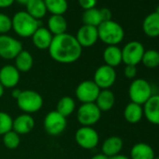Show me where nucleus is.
Returning a JSON list of instances; mask_svg holds the SVG:
<instances>
[{
    "mask_svg": "<svg viewBox=\"0 0 159 159\" xmlns=\"http://www.w3.org/2000/svg\"><path fill=\"white\" fill-rule=\"evenodd\" d=\"M49 54L55 62L60 64H72L80 59L83 48L75 36L65 33L54 36L48 49Z\"/></svg>",
    "mask_w": 159,
    "mask_h": 159,
    "instance_id": "f257e3e1",
    "label": "nucleus"
},
{
    "mask_svg": "<svg viewBox=\"0 0 159 159\" xmlns=\"http://www.w3.org/2000/svg\"><path fill=\"white\" fill-rule=\"evenodd\" d=\"M98 39L108 46H117L125 38V30L120 24L110 20L98 26Z\"/></svg>",
    "mask_w": 159,
    "mask_h": 159,
    "instance_id": "f03ea898",
    "label": "nucleus"
},
{
    "mask_svg": "<svg viewBox=\"0 0 159 159\" xmlns=\"http://www.w3.org/2000/svg\"><path fill=\"white\" fill-rule=\"evenodd\" d=\"M11 24L13 31L22 38H31L39 27V21L24 11H18L13 15Z\"/></svg>",
    "mask_w": 159,
    "mask_h": 159,
    "instance_id": "7ed1b4c3",
    "label": "nucleus"
},
{
    "mask_svg": "<svg viewBox=\"0 0 159 159\" xmlns=\"http://www.w3.org/2000/svg\"><path fill=\"white\" fill-rule=\"evenodd\" d=\"M128 96L130 102L143 106L152 96V89L150 83L145 79H135L129 85Z\"/></svg>",
    "mask_w": 159,
    "mask_h": 159,
    "instance_id": "20e7f679",
    "label": "nucleus"
},
{
    "mask_svg": "<svg viewBox=\"0 0 159 159\" xmlns=\"http://www.w3.org/2000/svg\"><path fill=\"white\" fill-rule=\"evenodd\" d=\"M16 101L19 109L27 114L39 111L43 106L42 97L34 90L22 91Z\"/></svg>",
    "mask_w": 159,
    "mask_h": 159,
    "instance_id": "39448f33",
    "label": "nucleus"
},
{
    "mask_svg": "<svg viewBox=\"0 0 159 159\" xmlns=\"http://www.w3.org/2000/svg\"><path fill=\"white\" fill-rule=\"evenodd\" d=\"M101 118V111L95 103L82 104L77 110V120L83 126H93Z\"/></svg>",
    "mask_w": 159,
    "mask_h": 159,
    "instance_id": "423d86ee",
    "label": "nucleus"
},
{
    "mask_svg": "<svg viewBox=\"0 0 159 159\" xmlns=\"http://www.w3.org/2000/svg\"><path fill=\"white\" fill-rule=\"evenodd\" d=\"M145 49L142 43L137 40H132L126 43L122 49L123 63L125 66H136L141 63Z\"/></svg>",
    "mask_w": 159,
    "mask_h": 159,
    "instance_id": "0eeeda50",
    "label": "nucleus"
},
{
    "mask_svg": "<svg viewBox=\"0 0 159 159\" xmlns=\"http://www.w3.org/2000/svg\"><path fill=\"white\" fill-rule=\"evenodd\" d=\"M23 44L20 40L9 36L0 35V57L11 60L23 51Z\"/></svg>",
    "mask_w": 159,
    "mask_h": 159,
    "instance_id": "6e6552de",
    "label": "nucleus"
},
{
    "mask_svg": "<svg viewBox=\"0 0 159 159\" xmlns=\"http://www.w3.org/2000/svg\"><path fill=\"white\" fill-rule=\"evenodd\" d=\"M75 140L80 147L86 150L94 149L99 142V136L92 126H82L75 133Z\"/></svg>",
    "mask_w": 159,
    "mask_h": 159,
    "instance_id": "1a4fd4ad",
    "label": "nucleus"
},
{
    "mask_svg": "<svg viewBox=\"0 0 159 159\" xmlns=\"http://www.w3.org/2000/svg\"><path fill=\"white\" fill-rule=\"evenodd\" d=\"M117 74L115 68L102 65L97 68L94 74V83L98 86L100 90L110 89L116 82Z\"/></svg>",
    "mask_w": 159,
    "mask_h": 159,
    "instance_id": "9d476101",
    "label": "nucleus"
},
{
    "mask_svg": "<svg viewBox=\"0 0 159 159\" xmlns=\"http://www.w3.org/2000/svg\"><path fill=\"white\" fill-rule=\"evenodd\" d=\"M43 126L44 130L50 136H58L62 134L66 127V118L56 111H52L45 116Z\"/></svg>",
    "mask_w": 159,
    "mask_h": 159,
    "instance_id": "9b49d317",
    "label": "nucleus"
},
{
    "mask_svg": "<svg viewBox=\"0 0 159 159\" xmlns=\"http://www.w3.org/2000/svg\"><path fill=\"white\" fill-rule=\"evenodd\" d=\"M100 89L98 86L94 83V81H84L80 83L76 88L75 95L79 101H81L83 104L84 103H95Z\"/></svg>",
    "mask_w": 159,
    "mask_h": 159,
    "instance_id": "f8f14e48",
    "label": "nucleus"
},
{
    "mask_svg": "<svg viewBox=\"0 0 159 159\" xmlns=\"http://www.w3.org/2000/svg\"><path fill=\"white\" fill-rule=\"evenodd\" d=\"M75 38L82 48L92 47L98 40V27L84 25L79 28Z\"/></svg>",
    "mask_w": 159,
    "mask_h": 159,
    "instance_id": "ddd939ff",
    "label": "nucleus"
},
{
    "mask_svg": "<svg viewBox=\"0 0 159 159\" xmlns=\"http://www.w3.org/2000/svg\"><path fill=\"white\" fill-rule=\"evenodd\" d=\"M20 81V71L12 65H6L0 69V83L5 88H14Z\"/></svg>",
    "mask_w": 159,
    "mask_h": 159,
    "instance_id": "4468645a",
    "label": "nucleus"
},
{
    "mask_svg": "<svg viewBox=\"0 0 159 159\" xmlns=\"http://www.w3.org/2000/svg\"><path fill=\"white\" fill-rule=\"evenodd\" d=\"M143 114L150 124L159 125V95H152L143 105Z\"/></svg>",
    "mask_w": 159,
    "mask_h": 159,
    "instance_id": "2eb2a0df",
    "label": "nucleus"
},
{
    "mask_svg": "<svg viewBox=\"0 0 159 159\" xmlns=\"http://www.w3.org/2000/svg\"><path fill=\"white\" fill-rule=\"evenodd\" d=\"M35 126L34 118L31 114L24 113L16 117L12 122V130L19 135L28 134L33 130Z\"/></svg>",
    "mask_w": 159,
    "mask_h": 159,
    "instance_id": "dca6fc26",
    "label": "nucleus"
},
{
    "mask_svg": "<svg viewBox=\"0 0 159 159\" xmlns=\"http://www.w3.org/2000/svg\"><path fill=\"white\" fill-rule=\"evenodd\" d=\"M31 38L36 48L39 50H47L51 46L53 36L48 30V28L39 26Z\"/></svg>",
    "mask_w": 159,
    "mask_h": 159,
    "instance_id": "f3484780",
    "label": "nucleus"
},
{
    "mask_svg": "<svg viewBox=\"0 0 159 159\" xmlns=\"http://www.w3.org/2000/svg\"><path fill=\"white\" fill-rule=\"evenodd\" d=\"M124 146L123 139L118 136H111L106 139L101 146L102 153L107 155L109 158L117 155L121 152Z\"/></svg>",
    "mask_w": 159,
    "mask_h": 159,
    "instance_id": "a211bd4d",
    "label": "nucleus"
},
{
    "mask_svg": "<svg viewBox=\"0 0 159 159\" xmlns=\"http://www.w3.org/2000/svg\"><path fill=\"white\" fill-rule=\"evenodd\" d=\"M142 30L149 38L159 37V14L156 12L148 14L142 22Z\"/></svg>",
    "mask_w": 159,
    "mask_h": 159,
    "instance_id": "6ab92c4d",
    "label": "nucleus"
},
{
    "mask_svg": "<svg viewBox=\"0 0 159 159\" xmlns=\"http://www.w3.org/2000/svg\"><path fill=\"white\" fill-rule=\"evenodd\" d=\"M154 157L153 148L145 142H138L130 150V159H153Z\"/></svg>",
    "mask_w": 159,
    "mask_h": 159,
    "instance_id": "aec40b11",
    "label": "nucleus"
},
{
    "mask_svg": "<svg viewBox=\"0 0 159 159\" xmlns=\"http://www.w3.org/2000/svg\"><path fill=\"white\" fill-rule=\"evenodd\" d=\"M124 117L125 121L129 124L135 125L139 123L141 119L144 117L143 106L133 102H129L124 110Z\"/></svg>",
    "mask_w": 159,
    "mask_h": 159,
    "instance_id": "412c9836",
    "label": "nucleus"
},
{
    "mask_svg": "<svg viewBox=\"0 0 159 159\" xmlns=\"http://www.w3.org/2000/svg\"><path fill=\"white\" fill-rule=\"evenodd\" d=\"M103 60L105 65L111 67H116L123 63L122 49L118 46H107L103 52Z\"/></svg>",
    "mask_w": 159,
    "mask_h": 159,
    "instance_id": "4be33fe9",
    "label": "nucleus"
},
{
    "mask_svg": "<svg viewBox=\"0 0 159 159\" xmlns=\"http://www.w3.org/2000/svg\"><path fill=\"white\" fill-rule=\"evenodd\" d=\"M95 104L100 110V111H108L111 110L115 104V96L110 89L100 90Z\"/></svg>",
    "mask_w": 159,
    "mask_h": 159,
    "instance_id": "5701e85b",
    "label": "nucleus"
},
{
    "mask_svg": "<svg viewBox=\"0 0 159 159\" xmlns=\"http://www.w3.org/2000/svg\"><path fill=\"white\" fill-rule=\"evenodd\" d=\"M67 22L63 15H52L48 20V30L52 36H58L66 33Z\"/></svg>",
    "mask_w": 159,
    "mask_h": 159,
    "instance_id": "b1692460",
    "label": "nucleus"
},
{
    "mask_svg": "<svg viewBox=\"0 0 159 159\" xmlns=\"http://www.w3.org/2000/svg\"><path fill=\"white\" fill-rule=\"evenodd\" d=\"M25 11L38 21L45 17L48 12L44 0H28V2L25 4Z\"/></svg>",
    "mask_w": 159,
    "mask_h": 159,
    "instance_id": "393cba45",
    "label": "nucleus"
},
{
    "mask_svg": "<svg viewBox=\"0 0 159 159\" xmlns=\"http://www.w3.org/2000/svg\"><path fill=\"white\" fill-rule=\"evenodd\" d=\"M15 65L14 66L20 72H28L33 67L34 59L32 54L25 50H23L14 59Z\"/></svg>",
    "mask_w": 159,
    "mask_h": 159,
    "instance_id": "a878e982",
    "label": "nucleus"
},
{
    "mask_svg": "<svg viewBox=\"0 0 159 159\" xmlns=\"http://www.w3.org/2000/svg\"><path fill=\"white\" fill-rule=\"evenodd\" d=\"M47 11L52 15H64L67 9V0H44Z\"/></svg>",
    "mask_w": 159,
    "mask_h": 159,
    "instance_id": "bb28decb",
    "label": "nucleus"
},
{
    "mask_svg": "<svg viewBox=\"0 0 159 159\" xmlns=\"http://www.w3.org/2000/svg\"><path fill=\"white\" fill-rule=\"evenodd\" d=\"M75 109H76L75 100L71 97H63L58 101L55 111L66 118L67 116H70L74 112Z\"/></svg>",
    "mask_w": 159,
    "mask_h": 159,
    "instance_id": "cd10ccee",
    "label": "nucleus"
},
{
    "mask_svg": "<svg viewBox=\"0 0 159 159\" xmlns=\"http://www.w3.org/2000/svg\"><path fill=\"white\" fill-rule=\"evenodd\" d=\"M82 21L84 25L95 27H98L103 22L100 15V11L96 8L84 11L82 16Z\"/></svg>",
    "mask_w": 159,
    "mask_h": 159,
    "instance_id": "c85d7f7f",
    "label": "nucleus"
},
{
    "mask_svg": "<svg viewBox=\"0 0 159 159\" xmlns=\"http://www.w3.org/2000/svg\"><path fill=\"white\" fill-rule=\"evenodd\" d=\"M141 63L149 69H153L159 66V52L153 49L145 50Z\"/></svg>",
    "mask_w": 159,
    "mask_h": 159,
    "instance_id": "c756f323",
    "label": "nucleus"
},
{
    "mask_svg": "<svg viewBox=\"0 0 159 159\" xmlns=\"http://www.w3.org/2000/svg\"><path fill=\"white\" fill-rule=\"evenodd\" d=\"M3 143L8 149H16L21 143L20 135L15 131L11 130L5 135H3Z\"/></svg>",
    "mask_w": 159,
    "mask_h": 159,
    "instance_id": "7c9ffc66",
    "label": "nucleus"
},
{
    "mask_svg": "<svg viewBox=\"0 0 159 159\" xmlns=\"http://www.w3.org/2000/svg\"><path fill=\"white\" fill-rule=\"evenodd\" d=\"M12 122L13 119L9 113L0 111V136H3L12 130Z\"/></svg>",
    "mask_w": 159,
    "mask_h": 159,
    "instance_id": "2f4dec72",
    "label": "nucleus"
},
{
    "mask_svg": "<svg viewBox=\"0 0 159 159\" xmlns=\"http://www.w3.org/2000/svg\"><path fill=\"white\" fill-rule=\"evenodd\" d=\"M12 29L11 18L4 13H0V35H6Z\"/></svg>",
    "mask_w": 159,
    "mask_h": 159,
    "instance_id": "473e14b6",
    "label": "nucleus"
},
{
    "mask_svg": "<svg viewBox=\"0 0 159 159\" xmlns=\"http://www.w3.org/2000/svg\"><path fill=\"white\" fill-rule=\"evenodd\" d=\"M138 73V69L136 66H125V69H124V74L127 79H135Z\"/></svg>",
    "mask_w": 159,
    "mask_h": 159,
    "instance_id": "72a5a7b5",
    "label": "nucleus"
},
{
    "mask_svg": "<svg viewBox=\"0 0 159 159\" xmlns=\"http://www.w3.org/2000/svg\"><path fill=\"white\" fill-rule=\"evenodd\" d=\"M97 2V0H79V5L84 11H87L96 8Z\"/></svg>",
    "mask_w": 159,
    "mask_h": 159,
    "instance_id": "f704fd0d",
    "label": "nucleus"
},
{
    "mask_svg": "<svg viewBox=\"0 0 159 159\" xmlns=\"http://www.w3.org/2000/svg\"><path fill=\"white\" fill-rule=\"evenodd\" d=\"M99 11H100V15H101V18H102V21L103 22L111 20L112 14H111V11L110 9H108V8H102Z\"/></svg>",
    "mask_w": 159,
    "mask_h": 159,
    "instance_id": "c9c22d12",
    "label": "nucleus"
},
{
    "mask_svg": "<svg viewBox=\"0 0 159 159\" xmlns=\"http://www.w3.org/2000/svg\"><path fill=\"white\" fill-rule=\"evenodd\" d=\"M14 2V0H0V9H7L12 6Z\"/></svg>",
    "mask_w": 159,
    "mask_h": 159,
    "instance_id": "e433bc0d",
    "label": "nucleus"
},
{
    "mask_svg": "<svg viewBox=\"0 0 159 159\" xmlns=\"http://www.w3.org/2000/svg\"><path fill=\"white\" fill-rule=\"evenodd\" d=\"M21 93H22V90H20V89H13L12 90V92H11V97L13 98H15V99H17L18 98H19V96L21 95Z\"/></svg>",
    "mask_w": 159,
    "mask_h": 159,
    "instance_id": "4c0bfd02",
    "label": "nucleus"
},
{
    "mask_svg": "<svg viewBox=\"0 0 159 159\" xmlns=\"http://www.w3.org/2000/svg\"><path fill=\"white\" fill-rule=\"evenodd\" d=\"M91 159H109V157L101 152V153H98V154L94 155Z\"/></svg>",
    "mask_w": 159,
    "mask_h": 159,
    "instance_id": "58836bf2",
    "label": "nucleus"
},
{
    "mask_svg": "<svg viewBox=\"0 0 159 159\" xmlns=\"http://www.w3.org/2000/svg\"><path fill=\"white\" fill-rule=\"evenodd\" d=\"M109 159H130L128 156H126V155H124V154H121V153H119V154H117V155H114V156H112V157H110Z\"/></svg>",
    "mask_w": 159,
    "mask_h": 159,
    "instance_id": "ea45409f",
    "label": "nucleus"
},
{
    "mask_svg": "<svg viewBox=\"0 0 159 159\" xmlns=\"http://www.w3.org/2000/svg\"><path fill=\"white\" fill-rule=\"evenodd\" d=\"M4 92H5V87L1 84V83H0V98L3 97Z\"/></svg>",
    "mask_w": 159,
    "mask_h": 159,
    "instance_id": "a19ab883",
    "label": "nucleus"
},
{
    "mask_svg": "<svg viewBox=\"0 0 159 159\" xmlns=\"http://www.w3.org/2000/svg\"><path fill=\"white\" fill-rule=\"evenodd\" d=\"M14 1L18 2V3L21 4V5H25V4L28 2V0H14Z\"/></svg>",
    "mask_w": 159,
    "mask_h": 159,
    "instance_id": "79ce46f5",
    "label": "nucleus"
},
{
    "mask_svg": "<svg viewBox=\"0 0 159 159\" xmlns=\"http://www.w3.org/2000/svg\"><path fill=\"white\" fill-rule=\"evenodd\" d=\"M155 12H156L157 14H159V5L157 6V8H156V11H155Z\"/></svg>",
    "mask_w": 159,
    "mask_h": 159,
    "instance_id": "37998d69",
    "label": "nucleus"
},
{
    "mask_svg": "<svg viewBox=\"0 0 159 159\" xmlns=\"http://www.w3.org/2000/svg\"><path fill=\"white\" fill-rule=\"evenodd\" d=\"M153 159H159V156H157V157H156V156H155V157H154V158H153Z\"/></svg>",
    "mask_w": 159,
    "mask_h": 159,
    "instance_id": "c03bdc74",
    "label": "nucleus"
}]
</instances>
